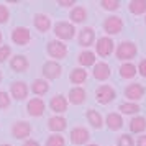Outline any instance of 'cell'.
<instances>
[{
    "label": "cell",
    "instance_id": "33",
    "mask_svg": "<svg viewBox=\"0 0 146 146\" xmlns=\"http://www.w3.org/2000/svg\"><path fill=\"white\" fill-rule=\"evenodd\" d=\"M117 146H135V139L130 135H121L117 138Z\"/></svg>",
    "mask_w": 146,
    "mask_h": 146
},
{
    "label": "cell",
    "instance_id": "20",
    "mask_svg": "<svg viewBox=\"0 0 146 146\" xmlns=\"http://www.w3.org/2000/svg\"><path fill=\"white\" fill-rule=\"evenodd\" d=\"M105 125L108 130H112V131H118L121 130V126H123V117L120 115V113H108L105 117Z\"/></svg>",
    "mask_w": 146,
    "mask_h": 146
},
{
    "label": "cell",
    "instance_id": "1",
    "mask_svg": "<svg viewBox=\"0 0 146 146\" xmlns=\"http://www.w3.org/2000/svg\"><path fill=\"white\" fill-rule=\"evenodd\" d=\"M138 53V46L133 43V41H123V43H120L117 49H115V56H117V59L120 61H130L133 59L135 56Z\"/></svg>",
    "mask_w": 146,
    "mask_h": 146
},
{
    "label": "cell",
    "instance_id": "41",
    "mask_svg": "<svg viewBox=\"0 0 146 146\" xmlns=\"http://www.w3.org/2000/svg\"><path fill=\"white\" fill-rule=\"evenodd\" d=\"M2 40H3V36H2V31H0V44H2Z\"/></svg>",
    "mask_w": 146,
    "mask_h": 146
},
{
    "label": "cell",
    "instance_id": "12",
    "mask_svg": "<svg viewBox=\"0 0 146 146\" xmlns=\"http://www.w3.org/2000/svg\"><path fill=\"white\" fill-rule=\"evenodd\" d=\"M121 28H123V20H121V17H117V15H113V17H108L105 21H104V31L108 35H117L121 31Z\"/></svg>",
    "mask_w": 146,
    "mask_h": 146
},
{
    "label": "cell",
    "instance_id": "2",
    "mask_svg": "<svg viewBox=\"0 0 146 146\" xmlns=\"http://www.w3.org/2000/svg\"><path fill=\"white\" fill-rule=\"evenodd\" d=\"M53 30H54L56 38L59 41H62V43L67 40H72L74 36H76V28L69 21H59V23H56Z\"/></svg>",
    "mask_w": 146,
    "mask_h": 146
},
{
    "label": "cell",
    "instance_id": "16",
    "mask_svg": "<svg viewBox=\"0 0 146 146\" xmlns=\"http://www.w3.org/2000/svg\"><path fill=\"white\" fill-rule=\"evenodd\" d=\"M79 44L82 48H89V46H92L94 44V41H95V31H94V28L90 27H86V28H82L79 31Z\"/></svg>",
    "mask_w": 146,
    "mask_h": 146
},
{
    "label": "cell",
    "instance_id": "4",
    "mask_svg": "<svg viewBox=\"0 0 146 146\" xmlns=\"http://www.w3.org/2000/svg\"><path fill=\"white\" fill-rule=\"evenodd\" d=\"M41 72H43L44 80H54V79H59L61 77V74H62V67H61V64L59 62H56V61H46V62L43 64Z\"/></svg>",
    "mask_w": 146,
    "mask_h": 146
},
{
    "label": "cell",
    "instance_id": "26",
    "mask_svg": "<svg viewBox=\"0 0 146 146\" xmlns=\"http://www.w3.org/2000/svg\"><path fill=\"white\" fill-rule=\"evenodd\" d=\"M77 62L80 64V67H89L95 64V54L92 51H82V53L77 56Z\"/></svg>",
    "mask_w": 146,
    "mask_h": 146
},
{
    "label": "cell",
    "instance_id": "17",
    "mask_svg": "<svg viewBox=\"0 0 146 146\" xmlns=\"http://www.w3.org/2000/svg\"><path fill=\"white\" fill-rule=\"evenodd\" d=\"M48 128L53 133L59 135L61 131H64L67 128V120L62 115H54V117H51V118L48 120Z\"/></svg>",
    "mask_w": 146,
    "mask_h": 146
},
{
    "label": "cell",
    "instance_id": "32",
    "mask_svg": "<svg viewBox=\"0 0 146 146\" xmlns=\"http://www.w3.org/2000/svg\"><path fill=\"white\" fill-rule=\"evenodd\" d=\"M100 5H102L104 10L115 12V10H118V8H120L121 2H120V0H102V2H100Z\"/></svg>",
    "mask_w": 146,
    "mask_h": 146
},
{
    "label": "cell",
    "instance_id": "27",
    "mask_svg": "<svg viewBox=\"0 0 146 146\" xmlns=\"http://www.w3.org/2000/svg\"><path fill=\"white\" fill-rule=\"evenodd\" d=\"M69 18L72 21V25L74 23H82V21H86V18H87V10L84 7H72Z\"/></svg>",
    "mask_w": 146,
    "mask_h": 146
},
{
    "label": "cell",
    "instance_id": "28",
    "mask_svg": "<svg viewBox=\"0 0 146 146\" xmlns=\"http://www.w3.org/2000/svg\"><path fill=\"white\" fill-rule=\"evenodd\" d=\"M146 130V118L145 117H135L130 120V131L131 133H143Z\"/></svg>",
    "mask_w": 146,
    "mask_h": 146
},
{
    "label": "cell",
    "instance_id": "38",
    "mask_svg": "<svg viewBox=\"0 0 146 146\" xmlns=\"http://www.w3.org/2000/svg\"><path fill=\"white\" fill-rule=\"evenodd\" d=\"M58 5H59V7H64V8H71V7L76 5V0H59Z\"/></svg>",
    "mask_w": 146,
    "mask_h": 146
},
{
    "label": "cell",
    "instance_id": "9",
    "mask_svg": "<svg viewBox=\"0 0 146 146\" xmlns=\"http://www.w3.org/2000/svg\"><path fill=\"white\" fill-rule=\"evenodd\" d=\"M69 138H71V143L72 145H87L89 139H90V133L84 126H76V128L71 130Z\"/></svg>",
    "mask_w": 146,
    "mask_h": 146
},
{
    "label": "cell",
    "instance_id": "35",
    "mask_svg": "<svg viewBox=\"0 0 146 146\" xmlns=\"http://www.w3.org/2000/svg\"><path fill=\"white\" fill-rule=\"evenodd\" d=\"M12 54V48L8 44H0V62H5Z\"/></svg>",
    "mask_w": 146,
    "mask_h": 146
},
{
    "label": "cell",
    "instance_id": "22",
    "mask_svg": "<svg viewBox=\"0 0 146 146\" xmlns=\"http://www.w3.org/2000/svg\"><path fill=\"white\" fill-rule=\"evenodd\" d=\"M31 92L35 95H46L49 92V82L44 80L43 77L41 79H35L31 82Z\"/></svg>",
    "mask_w": 146,
    "mask_h": 146
},
{
    "label": "cell",
    "instance_id": "10",
    "mask_svg": "<svg viewBox=\"0 0 146 146\" xmlns=\"http://www.w3.org/2000/svg\"><path fill=\"white\" fill-rule=\"evenodd\" d=\"M28 92H30V87L23 80H15L10 86V95L15 100H25L28 97Z\"/></svg>",
    "mask_w": 146,
    "mask_h": 146
},
{
    "label": "cell",
    "instance_id": "25",
    "mask_svg": "<svg viewBox=\"0 0 146 146\" xmlns=\"http://www.w3.org/2000/svg\"><path fill=\"white\" fill-rule=\"evenodd\" d=\"M118 72H120V77H121V79H133V77L138 74V71H136V66H135V64L125 62V64L120 66Z\"/></svg>",
    "mask_w": 146,
    "mask_h": 146
},
{
    "label": "cell",
    "instance_id": "14",
    "mask_svg": "<svg viewBox=\"0 0 146 146\" xmlns=\"http://www.w3.org/2000/svg\"><path fill=\"white\" fill-rule=\"evenodd\" d=\"M67 107H69V102H67V99L64 95H61V94L51 97V100H49V108H51L56 115L64 113L67 110Z\"/></svg>",
    "mask_w": 146,
    "mask_h": 146
},
{
    "label": "cell",
    "instance_id": "39",
    "mask_svg": "<svg viewBox=\"0 0 146 146\" xmlns=\"http://www.w3.org/2000/svg\"><path fill=\"white\" fill-rule=\"evenodd\" d=\"M136 146H146V135H139L136 139Z\"/></svg>",
    "mask_w": 146,
    "mask_h": 146
},
{
    "label": "cell",
    "instance_id": "23",
    "mask_svg": "<svg viewBox=\"0 0 146 146\" xmlns=\"http://www.w3.org/2000/svg\"><path fill=\"white\" fill-rule=\"evenodd\" d=\"M87 121L90 123V126H94L95 130H100L102 126H104V118H102V115H100L97 110H94V108H89L87 110Z\"/></svg>",
    "mask_w": 146,
    "mask_h": 146
},
{
    "label": "cell",
    "instance_id": "43",
    "mask_svg": "<svg viewBox=\"0 0 146 146\" xmlns=\"http://www.w3.org/2000/svg\"><path fill=\"white\" fill-rule=\"evenodd\" d=\"M86 146H99V145H86Z\"/></svg>",
    "mask_w": 146,
    "mask_h": 146
},
{
    "label": "cell",
    "instance_id": "34",
    "mask_svg": "<svg viewBox=\"0 0 146 146\" xmlns=\"http://www.w3.org/2000/svg\"><path fill=\"white\" fill-rule=\"evenodd\" d=\"M10 95H8L5 90H0V110H7L10 107Z\"/></svg>",
    "mask_w": 146,
    "mask_h": 146
},
{
    "label": "cell",
    "instance_id": "45",
    "mask_svg": "<svg viewBox=\"0 0 146 146\" xmlns=\"http://www.w3.org/2000/svg\"><path fill=\"white\" fill-rule=\"evenodd\" d=\"M145 23H146V17H145Z\"/></svg>",
    "mask_w": 146,
    "mask_h": 146
},
{
    "label": "cell",
    "instance_id": "42",
    "mask_svg": "<svg viewBox=\"0 0 146 146\" xmlns=\"http://www.w3.org/2000/svg\"><path fill=\"white\" fill-rule=\"evenodd\" d=\"M0 146H12V145H8V143H3V145H0Z\"/></svg>",
    "mask_w": 146,
    "mask_h": 146
},
{
    "label": "cell",
    "instance_id": "11",
    "mask_svg": "<svg viewBox=\"0 0 146 146\" xmlns=\"http://www.w3.org/2000/svg\"><path fill=\"white\" fill-rule=\"evenodd\" d=\"M27 112H28V115H31V117H41L43 113L46 112V104L43 102V99L35 97V99L28 100Z\"/></svg>",
    "mask_w": 146,
    "mask_h": 146
},
{
    "label": "cell",
    "instance_id": "6",
    "mask_svg": "<svg viewBox=\"0 0 146 146\" xmlns=\"http://www.w3.org/2000/svg\"><path fill=\"white\" fill-rule=\"evenodd\" d=\"M12 41L17 46H25L31 41V33L27 27H17L12 31Z\"/></svg>",
    "mask_w": 146,
    "mask_h": 146
},
{
    "label": "cell",
    "instance_id": "40",
    "mask_svg": "<svg viewBox=\"0 0 146 146\" xmlns=\"http://www.w3.org/2000/svg\"><path fill=\"white\" fill-rule=\"evenodd\" d=\"M23 146H41V145L36 141V139H31V138H30V139H25Z\"/></svg>",
    "mask_w": 146,
    "mask_h": 146
},
{
    "label": "cell",
    "instance_id": "3",
    "mask_svg": "<svg viewBox=\"0 0 146 146\" xmlns=\"http://www.w3.org/2000/svg\"><path fill=\"white\" fill-rule=\"evenodd\" d=\"M46 51L49 54V58L53 59H64L67 56V46L59 40H51L48 43Z\"/></svg>",
    "mask_w": 146,
    "mask_h": 146
},
{
    "label": "cell",
    "instance_id": "13",
    "mask_svg": "<svg viewBox=\"0 0 146 146\" xmlns=\"http://www.w3.org/2000/svg\"><path fill=\"white\" fill-rule=\"evenodd\" d=\"M125 97L130 102H138V100H141L143 97H145V87L141 86V84H130V86H126L125 89Z\"/></svg>",
    "mask_w": 146,
    "mask_h": 146
},
{
    "label": "cell",
    "instance_id": "18",
    "mask_svg": "<svg viewBox=\"0 0 146 146\" xmlns=\"http://www.w3.org/2000/svg\"><path fill=\"white\" fill-rule=\"evenodd\" d=\"M110 74H112V71H110V66H108L107 62H95V64H94V71H92L94 79L107 80L110 77Z\"/></svg>",
    "mask_w": 146,
    "mask_h": 146
},
{
    "label": "cell",
    "instance_id": "21",
    "mask_svg": "<svg viewBox=\"0 0 146 146\" xmlns=\"http://www.w3.org/2000/svg\"><path fill=\"white\" fill-rule=\"evenodd\" d=\"M28 66H30V62H28V59L23 54H17V56H13L10 59V67L15 72H25L28 69Z\"/></svg>",
    "mask_w": 146,
    "mask_h": 146
},
{
    "label": "cell",
    "instance_id": "31",
    "mask_svg": "<svg viewBox=\"0 0 146 146\" xmlns=\"http://www.w3.org/2000/svg\"><path fill=\"white\" fill-rule=\"evenodd\" d=\"M44 146H66V139L62 135H58V133H53L51 136H48L46 145Z\"/></svg>",
    "mask_w": 146,
    "mask_h": 146
},
{
    "label": "cell",
    "instance_id": "5",
    "mask_svg": "<svg viewBox=\"0 0 146 146\" xmlns=\"http://www.w3.org/2000/svg\"><path fill=\"white\" fill-rule=\"evenodd\" d=\"M115 97H117L115 89H113V87H110V86H107V84L97 87V90H95V99H97V102H99V104H102V105H107V104L113 102V100H115Z\"/></svg>",
    "mask_w": 146,
    "mask_h": 146
},
{
    "label": "cell",
    "instance_id": "44",
    "mask_svg": "<svg viewBox=\"0 0 146 146\" xmlns=\"http://www.w3.org/2000/svg\"><path fill=\"white\" fill-rule=\"evenodd\" d=\"M0 82H2V72H0Z\"/></svg>",
    "mask_w": 146,
    "mask_h": 146
},
{
    "label": "cell",
    "instance_id": "24",
    "mask_svg": "<svg viewBox=\"0 0 146 146\" xmlns=\"http://www.w3.org/2000/svg\"><path fill=\"white\" fill-rule=\"evenodd\" d=\"M69 79H71L72 84H76V87H79V84H84V82L87 80V71L82 69V67H76V69L71 71Z\"/></svg>",
    "mask_w": 146,
    "mask_h": 146
},
{
    "label": "cell",
    "instance_id": "37",
    "mask_svg": "<svg viewBox=\"0 0 146 146\" xmlns=\"http://www.w3.org/2000/svg\"><path fill=\"white\" fill-rule=\"evenodd\" d=\"M136 71H138L143 77H146V59H141L139 61V64L136 66Z\"/></svg>",
    "mask_w": 146,
    "mask_h": 146
},
{
    "label": "cell",
    "instance_id": "36",
    "mask_svg": "<svg viewBox=\"0 0 146 146\" xmlns=\"http://www.w3.org/2000/svg\"><path fill=\"white\" fill-rule=\"evenodd\" d=\"M8 18H10V12H8V8L5 7L3 3H0V25L7 23Z\"/></svg>",
    "mask_w": 146,
    "mask_h": 146
},
{
    "label": "cell",
    "instance_id": "30",
    "mask_svg": "<svg viewBox=\"0 0 146 146\" xmlns=\"http://www.w3.org/2000/svg\"><path fill=\"white\" fill-rule=\"evenodd\" d=\"M118 110L121 113H125V115H136L141 108H139V105L135 104V102H125V104H120Z\"/></svg>",
    "mask_w": 146,
    "mask_h": 146
},
{
    "label": "cell",
    "instance_id": "15",
    "mask_svg": "<svg viewBox=\"0 0 146 146\" xmlns=\"http://www.w3.org/2000/svg\"><path fill=\"white\" fill-rule=\"evenodd\" d=\"M66 99H67V102L72 104V105H82L87 99V94L82 87H72V89L69 90V95H67Z\"/></svg>",
    "mask_w": 146,
    "mask_h": 146
},
{
    "label": "cell",
    "instance_id": "7",
    "mask_svg": "<svg viewBox=\"0 0 146 146\" xmlns=\"http://www.w3.org/2000/svg\"><path fill=\"white\" fill-rule=\"evenodd\" d=\"M95 49H97V54L102 56V58H107L115 51V43H113L112 38L108 36H102L97 40V44H95Z\"/></svg>",
    "mask_w": 146,
    "mask_h": 146
},
{
    "label": "cell",
    "instance_id": "8",
    "mask_svg": "<svg viewBox=\"0 0 146 146\" xmlns=\"http://www.w3.org/2000/svg\"><path fill=\"white\" fill-rule=\"evenodd\" d=\"M33 131V126L28 121H17L12 125V136L17 139H27Z\"/></svg>",
    "mask_w": 146,
    "mask_h": 146
},
{
    "label": "cell",
    "instance_id": "29",
    "mask_svg": "<svg viewBox=\"0 0 146 146\" xmlns=\"http://www.w3.org/2000/svg\"><path fill=\"white\" fill-rule=\"evenodd\" d=\"M128 10L133 15H143L146 13V0H131L128 3Z\"/></svg>",
    "mask_w": 146,
    "mask_h": 146
},
{
    "label": "cell",
    "instance_id": "19",
    "mask_svg": "<svg viewBox=\"0 0 146 146\" xmlns=\"http://www.w3.org/2000/svg\"><path fill=\"white\" fill-rule=\"evenodd\" d=\"M33 25L38 31L46 33V31H49V28H51V18L44 13H36L33 17Z\"/></svg>",
    "mask_w": 146,
    "mask_h": 146
}]
</instances>
